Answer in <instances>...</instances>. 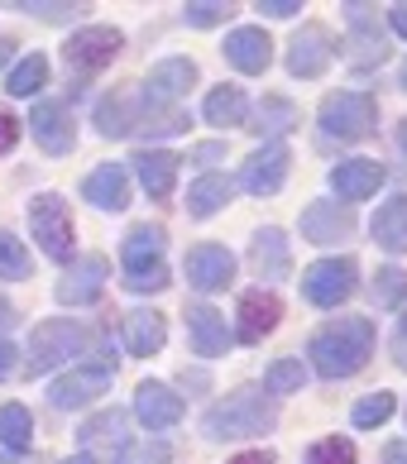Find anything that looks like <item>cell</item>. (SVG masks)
<instances>
[{
  "instance_id": "6da1fadb",
  "label": "cell",
  "mask_w": 407,
  "mask_h": 464,
  "mask_svg": "<svg viewBox=\"0 0 407 464\" xmlns=\"http://www.w3.org/2000/svg\"><path fill=\"white\" fill-rule=\"evenodd\" d=\"M369 350H374V321L350 316V321H331L326 331H316L312 340V364L321 378H350L364 369Z\"/></svg>"
},
{
  "instance_id": "7a4b0ae2",
  "label": "cell",
  "mask_w": 407,
  "mask_h": 464,
  "mask_svg": "<svg viewBox=\"0 0 407 464\" xmlns=\"http://www.w3.org/2000/svg\"><path fill=\"white\" fill-rule=\"evenodd\" d=\"M274 421H278V407L268 402L264 392L240 388V392H230L226 402H216V407L207 411V436H211V440L264 436V431H274Z\"/></svg>"
},
{
  "instance_id": "3957f363",
  "label": "cell",
  "mask_w": 407,
  "mask_h": 464,
  "mask_svg": "<svg viewBox=\"0 0 407 464\" xmlns=\"http://www.w3.org/2000/svg\"><path fill=\"white\" fill-rule=\"evenodd\" d=\"M163 245L168 235L163 226H134L125 235V287L130 292H163L168 287V268H163Z\"/></svg>"
},
{
  "instance_id": "277c9868",
  "label": "cell",
  "mask_w": 407,
  "mask_h": 464,
  "mask_svg": "<svg viewBox=\"0 0 407 464\" xmlns=\"http://www.w3.org/2000/svg\"><path fill=\"white\" fill-rule=\"evenodd\" d=\"M321 130L326 140H341V144H360L379 130V106L369 92H335L321 101Z\"/></svg>"
},
{
  "instance_id": "5b68a950",
  "label": "cell",
  "mask_w": 407,
  "mask_h": 464,
  "mask_svg": "<svg viewBox=\"0 0 407 464\" xmlns=\"http://www.w3.org/2000/svg\"><path fill=\"white\" fill-rule=\"evenodd\" d=\"M92 331L87 325H77V321H44V325H34V335H29V378H39L48 369H58L67 364L73 354L82 350H92Z\"/></svg>"
},
{
  "instance_id": "8992f818",
  "label": "cell",
  "mask_w": 407,
  "mask_h": 464,
  "mask_svg": "<svg viewBox=\"0 0 407 464\" xmlns=\"http://www.w3.org/2000/svg\"><path fill=\"white\" fill-rule=\"evenodd\" d=\"M29 226H34V239L44 245L48 259H73V216H67V206L63 197L53 192H44V197H34L29 206Z\"/></svg>"
},
{
  "instance_id": "52a82bcc",
  "label": "cell",
  "mask_w": 407,
  "mask_h": 464,
  "mask_svg": "<svg viewBox=\"0 0 407 464\" xmlns=\"http://www.w3.org/2000/svg\"><path fill=\"white\" fill-rule=\"evenodd\" d=\"M111 378H115L111 359H87V364H77L73 373H63L58 383L48 388V398H53L58 411H73V407H82V402L101 398V392L111 388Z\"/></svg>"
},
{
  "instance_id": "ba28073f",
  "label": "cell",
  "mask_w": 407,
  "mask_h": 464,
  "mask_svg": "<svg viewBox=\"0 0 407 464\" xmlns=\"http://www.w3.org/2000/svg\"><path fill=\"white\" fill-rule=\"evenodd\" d=\"M354 278H360L354 259H321L302 273V292H307L312 306H341L354 292Z\"/></svg>"
},
{
  "instance_id": "9c48e42d",
  "label": "cell",
  "mask_w": 407,
  "mask_h": 464,
  "mask_svg": "<svg viewBox=\"0 0 407 464\" xmlns=\"http://www.w3.org/2000/svg\"><path fill=\"white\" fill-rule=\"evenodd\" d=\"M331 58H335V39L321 24H302V34L287 44V72L293 77H321Z\"/></svg>"
},
{
  "instance_id": "30bf717a",
  "label": "cell",
  "mask_w": 407,
  "mask_h": 464,
  "mask_svg": "<svg viewBox=\"0 0 407 464\" xmlns=\"http://www.w3.org/2000/svg\"><path fill=\"white\" fill-rule=\"evenodd\" d=\"M121 34L115 29H106V24H92V29H82V34H73L67 39V48H63V58H67V67H77V72H96V67H106L115 53H121Z\"/></svg>"
},
{
  "instance_id": "8fae6325",
  "label": "cell",
  "mask_w": 407,
  "mask_h": 464,
  "mask_svg": "<svg viewBox=\"0 0 407 464\" xmlns=\"http://www.w3.org/2000/svg\"><path fill=\"white\" fill-rule=\"evenodd\" d=\"M287 149L283 144H264L259 153H249L245 159V168H240V182H245V192H254V197H274L278 187H283V178H287Z\"/></svg>"
},
{
  "instance_id": "7c38bea8",
  "label": "cell",
  "mask_w": 407,
  "mask_h": 464,
  "mask_svg": "<svg viewBox=\"0 0 407 464\" xmlns=\"http://www.w3.org/2000/svg\"><path fill=\"white\" fill-rule=\"evenodd\" d=\"M182 268H188V283L197 292H220L235 278V259H230V249H220V245H197Z\"/></svg>"
},
{
  "instance_id": "4fadbf2b",
  "label": "cell",
  "mask_w": 407,
  "mask_h": 464,
  "mask_svg": "<svg viewBox=\"0 0 407 464\" xmlns=\"http://www.w3.org/2000/svg\"><path fill=\"white\" fill-rule=\"evenodd\" d=\"M34 140H39L44 153H67L77 144V130H73V115H67L58 101H39L34 106V120H29Z\"/></svg>"
},
{
  "instance_id": "5bb4252c",
  "label": "cell",
  "mask_w": 407,
  "mask_h": 464,
  "mask_svg": "<svg viewBox=\"0 0 407 464\" xmlns=\"http://www.w3.org/2000/svg\"><path fill=\"white\" fill-rule=\"evenodd\" d=\"M350 230H354V216L345 206L312 201L307 211H302V235H307L312 245H341V239H350Z\"/></svg>"
},
{
  "instance_id": "9a60e30c",
  "label": "cell",
  "mask_w": 407,
  "mask_h": 464,
  "mask_svg": "<svg viewBox=\"0 0 407 464\" xmlns=\"http://www.w3.org/2000/svg\"><path fill=\"white\" fill-rule=\"evenodd\" d=\"M134 417H140L149 431H163V426H178L182 421V398L163 383H140L134 392Z\"/></svg>"
},
{
  "instance_id": "2e32d148",
  "label": "cell",
  "mask_w": 407,
  "mask_h": 464,
  "mask_svg": "<svg viewBox=\"0 0 407 464\" xmlns=\"http://www.w3.org/2000/svg\"><path fill=\"white\" fill-rule=\"evenodd\" d=\"M192 82H197V67H192L188 58H168V63H159L154 72H149L144 101H149V106H173V101L188 92Z\"/></svg>"
},
{
  "instance_id": "e0dca14e",
  "label": "cell",
  "mask_w": 407,
  "mask_h": 464,
  "mask_svg": "<svg viewBox=\"0 0 407 464\" xmlns=\"http://www.w3.org/2000/svg\"><path fill=\"white\" fill-rule=\"evenodd\" d=\"M106 278H111L106 259L87 254V259H77V264H73V273H67V278L58 283V302H67V306L96 302V297H101V287H106Z\"/></svg>"
},
{
  "instance_id": "ac0fdd59",
  "label": "cell",
  "mask_w": 407,
  "mask_h": 464,
  "mask_svg": "<svg viewBox=\"0 0 407 464\" xmlns=\"http://www.w3.org/2000/svg\"><path fill=\"white\" fill-rule=\"evenodd\" d=\"M278 316H283V306H278L274 292H245L240 297V340L245 345H259V340L278 325Z\"/></svg>"
},
{
  "instance_id": "d6986e66",
  "label": "cell",
  "mask_w": 407,
  "mask_h": 464,
  "mask_svg": "<svg viewBox=\"0 0 407 464\" xmlns=\"http://www.w3.org/2000/svg\"><path fill=\"white\" fill-rule=\"evenodd\" d=\"M331 187L345 201H364V197H374L383 187V168L369 163V159H345L341 168H331Z\"/></svg>"
},
{
  "instance_id": "ffe728a7",
  "label": "cell",
  "mask_w": 407,
  "mask_h": 464,
  "mask_svg": "<svg viewBox=\"0 0 407 464\" xmlns=\"http://www.w3.org/2000/svg\"><path fill=\"white\" fill-rule=\"evenodd\" d=\"M82 192H87V201L101 206V211H125L130 206V178H125L121 163H106L82 182Z\"/></svg>"
},
{
  "instance_id": "44dd1931",
  "label": "cell",
  "mask_w": 407,
  "mask_h": 464,
  "mask_svg": "<svg viewBox=\"0 0 407 464\" xmlns=\"http://www.w3.org/2000/svg\"><path fill=\"white\" fill-rule=\"evenodd\" d=\"M188 331H192V345L207 354V359H216V354H226L230 350V331H226V316L220 312H211V306H188Z\"/></svg>"
},
{
  "instance_id": "7402d4cb",
  "label": "cell",
  "mask_w": 407,
  "mask_h": 464,
  "mask_svg": "<svg viewBox=\"0 0 407 464\" xmlns=\"http://www.w3.org/2000/svg\"><path fill=\"white\" fill-rule=\"evenodd\" d=\"M226 58L240 67V72H264L268 58H274V44H268V34L264 29H235L230 39H226Z\"/></svg>"
},
{
  "instance_id": "603a6c76",
  "label": "cell",
  "mask_w": 407,
  "mask_h": 464,
  "mask_svg": "<svg viewBox=\"0 0 407 464\" xmlns=\"http://www.w3.org/2000/svg\"><path fill=\"white\" fill-rule=\"evenodd\" d=\"M134 168H140V182H144V192L154 197V201H163L168 192H173V182H178V153H163V149H154V153H140L134 159Z\"/></svg>"
},
{
  "instance_id": "cb8c5ba5",
  "label": "cell",
  "mask_w": 407,
  "mask_h": 464,
  "mask_svg": "<svg viewBox=\"0 0 407 464\" xmlns=\"http://www.w3.org/2000/svg\"><path fill=\"white\" fill-rule=\"evenodd\" d=\"M374 239L388 254H407V197H388L374 216Z\"/></svg>"
},
{
  "instance_id": "d4e9b609",
  "label": "cell",
  "mask_w": 407,
  "mask_h": 464,
  "mask_svg": "<svg viewBox=\"0 0 407 464\" xmlns=\"http://www.w3.org/2000/svg\"><path fill=\"white\" fill-rule=\"evenodd\" d=\"M163 340H168V325H163L159 312H130V316H125V345L140 354V359L159 354Z\"/></svg>"
},
{
  "instance_id": "484cf974",
  "label": "cell",
  "mask_w": 407,
  "mask_h": 464,
  "mask_svg": "<svg viewBox=\"0 0 407 464\" xmlns=\"http://www.w3.org/2000/svg\"><path fill=\"white\" fill-rule=\"evenodd\" d=\"M249 264H254V273H259V278H283V273H287V245H283V230H259Z\"/></svg>"
},
{
  "instance_id": "4316f807",
  "label": "cell",
  "mask_w": 407,
  "mask_h": 464,
  "mask_svg": "<svg viewBox=\"0 0 407 464\" xmlns=\"http://www.w3.org/2000/svg\"><path fill=\"white\" fill-rule=\"evenodd\" d=\"M230 192H235L230 178H216V173H211V178H201L192 192H188V211H192L197 220H207V216L220 211V206H230Z\"/></svg>"
},
{
  "instance_id": "83f0119b",
  "label": "cell",
  "mask_w": 407,
  "mask_h": 464,
  "mask_svg": "<svg viewBox=\"0 0 407 464\" xmlns=\"http://www.w3.org/2000/svg\"><path fill=\"white\" fill-rule=\"evenodd\" d=\"M0 445L15 455H24L29 445H34V417L20 407V402H10V407H0Z\"/></svg>"
},
{
  "instance_id": "f1b7e54d",
  "label": "cell",
  "mask_w": 407,
  "mask_h": 464,
  "mask_svg": "<svg viewBox=\"0 0 407 464\" xmlns=\"http://www.w3.org/2000/svg\"><path fill=\"white\" fill-rule=\"evenodd\" d=\"M201 115H207L211 125H220V130L240 125V120H245V92L240 87H216L207 96V106H201Z\"/></svg>"
},
{
  "instance_id": "f546056e",
  "label": "cell",
  "mask_w": 407,
  "mask_h": 464,
  "mask_svg": "<svg viewBox=\"0 0 407 464\" xmlns=\"http://www.w3.org/2000/svg\"><path fill=\"white\" fill-rule=\"evenodd\" d=\"M383 58H388L383 39H379V34H369V29H364V20H360V10H354V34H350V63H354V67H379Z\"/></svg>"
},
{
  "instance_id": "4dcf8cb0",
  "label": "cell",
  "mask_w": 407,
  "mask_h": 464,
  "mask_svg": "<svg viewBox=\"0 0 407 464\" xmlns=\"http://www.w3.org/2000/svg\"><path fill=\"white\" fill-rule=\"evenodd\" d=\"M44 82H48V58H44V53H29V58L10 72L5 92H10V96H34V92L44 87Z\"/></svg>"
},
{
  "instance_id": "1f68e13d",
  "label": "cell",
  "mask_w": 407,
  "mask_h": 464,
  "mask_svg": "<svg viewBox=\"0 0 407 464\" xmlns=\"http://www.w3.org/2000/svg\"><path fill=\"white\" fill-rule=\"evenodd\" d=\"M254 125H259V134H283V130L297 125V106H293V101H283V96H264Z\"/></svg>"
},
{
  "instance_id": "d6a6232c",
  "label": "cell",
  "mask_w": 407,
  "mask_h": 464,
  "mask_svg": "<svg viewBox=\"0 0 407 464\" xmlns=\"http://www.w3.org/2000/svg\"><path fill=\"white\" fill-rule=\"evenodd\" d=\"M121 436H125V411H115V407L82 426V440H87V445H121ZM121 450H125V445H121Z\"/></svg>"
},
{
  "instance_id": "836d02e7",
  "label": "cell",
  "mask_w": 407,
  "mask_h": 464,
  "mask_svg": "<svg viewBox=\"0 0 407 464\" xmlns=\"http://www.w3.org/2000/svg\"><path fill=\"white\" fill-rule=\"evenodd\" d=\"M96 125H101V134H130V101L125 96H106L96 106Z\"/></svg>"
},
{
  "instance_id": "e575fe53",
  "label": "cell",
  "mask_w": 407,
  "mask_h": 464,
  "mask_svg": "<svg viewBox=\"0 0 407 464\" xmlns=\"http://www.w3.org/2000/svg\"><path fill=\"white\" fill-rule=\"evenodd\" d=\"M388 417H393V392H369V398L354 407V426H360V431H369V426H383Z\"/></svg>"
},
{
  "instance_id": "d590c367",
  "label": "cell",
  "mask_w": 407,
  "mask_h": 464,
  "mask_svg": "<svg viewBox=\"0 0 407 464\" xmlns=\"http://www.w3.org/2000/svg\"><path fill=\"white\" fill-rule=\"evenodd\" d=\"M29 273V254L15 235H0V278H24Z\"/></svg>"
},
{
  "instance_id": "8d00e7d4",
  "label": "cell",
  "mask_w": 407,
  "mask_h": 464,
  "mask_svg": "<svg viewBox=\"0 0 407 464\" xmlns=\"http://www.w3.org/2000/svg\"><path fill=\"white\" fill-rule=\"evenodd\" d=\"M374 297H379V306H398V302L407 297V273H402V268H379Z\"/></svg>"
},
{
  "instance_id": "74e56055",
  "label": "cell",
  "mask_w": 407,
  "mask_h": 464,
  "mask_svg": "<svg viewBox=\"0 0 407 464\" xmlns=\"http://www.w3.org/2000/svg\"><path fill=\"white\" fill-rule=\"evenodd\" d=\"M264 388L268 392H297L302 388V359H278V364L268 369Z\"/></svg>"
},
{
  "instance_id": "f35d334b",
  "label": "cell",
  "mask_w": 407,
  "mask_h": 464,
  "mask_svg": "<svg viewBox=\"0 0 407 464\" xmlns=\"http://www.w3.org/2000/svg\"><path fill=\"white\" fill-rule=\"evenodd\" d=\"M168 455L173 450H168L163 440H140V445H125L115 464H168Z\"/></svg>"
},
{
  "instance_id": "ab89813d",
  "label": "cell",
  "mask_w": 407,
  "mask_h": 464,
  "mask_svg": "<svg viewBox=\"0 0 407 464\" xmlns=\"http://www.w3.org/2000/svg\"><path fill=\"white\" fill-rule=\"evenodd\" d=\"M307 464H354V445L350 440H316L307 450Z\"/></svg>"
},
{
  "instance_id": "60d3db41",
  "label": "cell",
  "mask_w": 407,
  "mask_h": 464,
  "mask_svg": "<svg viewBox=\"0 0 407 464\" xmlns=\"http://www.w3.org/2000/svg\"><path fill=\"white\" fill-rule=\"evenodd\" d=\"M182 14H188V24H197V29H211V24L226 20V5H188Z\"/></svg>"
},
{
  "instance_id": "b9f144b4",
  "label": "cell",
  "mask_w": 407,
  "mask_h": 464,
  "mask_svg": "<svg viewBox=\"0 0 407 464\" xmlns=\"http://www.w3.org/2000/svg\"><path fill=\"white\" fill-rule=\"evenodd\" d=\"M29 14H39V20H48V24H63V20H73V14H82V5H24Z\"/></svg>"
},
{
  "instance_id": "7bdbcfd3",
  "label": "cell",
  "mask_w": 407,
  "mask_h": 464,
  "mask_svg": "<svg viewBox=\"0 0 407 464\" xmlns=\"http://www.w3.org/2000/svg\"><path fill=\"white\" fill-rule=\"evenodd\" d=\"M259 14H274V20H287V14H302V0H259Z\"/></svg>"
},
{
  "instance_id": "ee69618b",
  "label": "cell",
  "mask_w": 407,
  "mask_h": 464,
  "mask_svg": "<svg viewBox=\"0 0 407 464\" xmlns=\"http://www.w3.org/2000/svg\"><path fill=\"white\" fill-rule=\"evenodd\" d=\"M15 140H20V120H15L10 111H0V153H10Z\"/></svg>"
},
{
  "instance_id": "f6af8a7d",
  "label": "cell",
  "mask_w": 407,
  "mask_h": 464,
  "mask_svg": "<svg viewBox=\"0 0 407 464\" xmlns=\"http://www.w3.org/2000/svg\"><path fill=\"white\" fill-rule=\"evenodd\" d=\"M15 359H20V354H15V345H10V340H0V383L15 373Z\"/></svg>"
},
{
  "instance_id": "bcb514c9",
  "label": "cell",
  "mask_w": 407,
  "mask_h": 464,
  "mask_svg": "<svg viewBox=\"0 0 407 464\" xmlns=\"http://www.w3.org/2000/svg\"><path fill=\"white\" fill-rule=\"evenodd\" d=\"M393 359H398V364L407 369V316L398 321V335H393Z\"/></svg>"
},
{
  "instance_id": "7dc6e473",
  "label": "cell",
  "mask_w": 407,
  "mask_h": 464,
  "mask_svg": "<svg viewBox=\"0 0 407 464\" xmlns=\"http://www.w3.org/2000/svg\"><path fill=\"white\" fill-rule=\"evenodd\" d=\"M383 464H407V440H393L383 450Z\"/></svg>"
},
{
  "instance_id": "c3c4849f",
  "label": "cell",
  "mask_w": 407,
  "mask_h": 464,
  "mask_svg": "<svg viewBox=\"0 0 407 464\" xmlns=\"http://www.w3.org/2000/svg\"><path fill=\"white\" fill-rule=\"evenodd\" d=\"M388 20H393V29L407 39V5H393V10H388Z\"/></svg>"
},
{
  "instance_id": "681fc988",
  "label": "cell",
  "mask_w": 407,
  "mask_h": 464,
  "mask_svg": "<svg viewBox=\"0 0 407 464\" xmlns=\"http://www.w3.org/2000/svg\"><path fill=\"white\" fill-rule=\"evenodd\" d=\"M230 464H274V455H264V450H249V455H235Z\"/></svg>"
},
{
  "instance_id": "f907efd6",
  "label": "cell",
  "mask_w": 407,
  "mask_h": 464,
  "mask_svg": "<svg viewBox=\"0 0 407 464\" xmlns=\"http://www.w3.org/2000/svg\"><path fill=\"white\" fill-rule=\"evenodd\" d=\"M10 325H15V306L0 297V331H10Z\"/></svg>"
},
{
  "instance_id": "816d5d0a",
  "label": "cell",
  "mask_w": 407,
  "mask_h": 464,
  "mask_svg": "<svg viewBox=\"0 0 407 464\" xmlns=\"http://www.w3.org/2000/svg\"><path fill=\"white\" fill-rule=\"evenodd\" d=\"M220 159V149L216 144H207V149H197V163H216Z\"/></svg>"
},
{
  "instance_id": "f5cc1de1",
  "label": "cell",
  "mask_w": 407,
  "mask_h": 464,
  "mask_svg": "<svg viewBox=\"0 0 407 464\" xmlns=\"http://www.w3.org/2000/svg\"><path fill=\"white\" fill-rule=\"evenodd\" d=\"M10 48H15L10 39H0V63H5V58H10Z\"/></svg>"
},
{
  "instance_id": "db71d44e",
  "label": "cell",
  "mask_w": 407,
  "mask_h": 464,
  "mask_svg": "<svg viewBox=\"0 0 407 464\" xmlns=\"http://www.w3.org/2000/svg\"><path fill=\"white\" fill-rule=\"evenodd\" d=\"M63 464H92V455H73V459H63Z\"/></svg>"
},
{
  "instance_id": "11a10c76",
  "label": "cell",
  "mask_w": 407,
  "mask_h": 464,
  "mask_svg": "<svg viewBox=\"0 0 407 464\" xmlns=\"http://www.w3.org/2000/svg\"><path fill=\"white\" fill-rule=\"evenodd\" d=\"M402 144H407V120H402Z\"/></svg>"
},
{
  "instance_id": "9f6ffc18",
  "label": "cell",
  "mask_w": 407,
  "mask_h": 464,
  "mask_svg": "<svg viewBox=\"0 0 407 464\" xmlns=\"http://www.w3.org/2000/svg\"><path fill=\"white\" fill-rule=\"evenodd\" d=\"M402 87H407V63H402Z\"/></svg>"
},
{
  "instance_id": "6f0895ef",
  "label": "cell",
  "mask_w": 407,
  "mask_h": 464,
  "mask_svg": "<svg viewBox=\"0 0 407 464\" xmlns=\"http://www.w3.org/2000/svg\"><path fill=\"white\" fill-rule=\"evenodd\" d=\"M0 464H10V459H0Z\"/></svg>"
}]
</instances>
